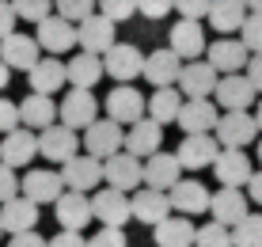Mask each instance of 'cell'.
I'll list each match as a JSON object with an SVG mask.
<instances>
[{
    "label": "cell",
    "mask_w": 262,
    "mask_h": 247,
    "mask_svg": "<svg viewBox=\"0 0 262 247\" xmlns=\"http://www.w3.org/2000/svg\"><path fill=\"white\" fill-rule=\"evenodd\" d=\"M213 133H216V141H221L224 149H247L262 130H258L255 114H247V111H221Z\"/></svg>",
    "instance_id": "cell-1"
},
{
    "label": "cell",
    "mask_w": 262,
    "mask_h": 247,
    "mask_svg": "<svg viewBox=\"0 0 262 247\" xmlns=\"http://www.w3.org/2000/svg\"><path fill=\"white\" fill-rule=\"evenodd\" d=\"M84 152H92L95 160H106V156H114V152L125 145V126L122 122H114L111 114L106 118H95L92 126L84 130Z\"/></svg>",
    "instance_id": "cell-2"
},
{
    "label": "cell",
    "mask_w": 262,
    "mask_h": 247,
    "mask_svg": "<svg viewBox=\"0 0 262 247\" xmlns=\"http://www.w3.org/2000/svg\"><path fill=\"white\" fill-rule=\"evenodd\" d=\"M103 182L106 187H118V190H137V187H144V163H141V156H133L129 149H118L114 156H106L103 160Z\"/></svg>",
    "instance_id": "cell-3"
},
{
    "label": "cell",
    "mask_w": 262,
    "mask_h": 247,
    "mask_svg": "<svg viewBox=\"0 0 262 247\" xmlns=\"http://www.w3.org/2000/svg\"><path fill=\"white\" fill-rule=\"evenodd\" d=\"M99 118V99L92 95V88H72L65 99L57 103V122H65V126H72V130H88Z\"/></svg>",
    "instance_id": "cell-4"
},
{
    "label": "cell",
    "mask_w": 262,
    "mask_h": 247,
    "mask_svg": "<svg viewBox=\"0 0 262 247\" xmlns=\"http://www.w3.org/2000/svg\"><path fill=\"white\" fill-rule=\"evenodd\" d=\"M114 27H118V23L106 19L103 12H92L88 19L76 23V46H80V50H88V53H99V57H103V53L118 42V31H114Z\"/></svg>",
    "instance_id": "cell-5"
},
{
    "label": "cell",
    "mask_w": 262,
    "mask_h": 247,
    "mask_svg": "<svg viewBox=\"0 0 262 247\" xmlns=\"http://www.w3.org/2000/svg\"><path fill=\"white\" fill-rule=\"evenodd\" d=\"M92 213H95L99 224L122 228V224L133 217V202H129V194L118 190V187H95V194H92Z\"/></svg>",
    "instance_id": "cell-6"
},
{
    "label": "cell",
    "mask_w": 262,
    "mask_h": 247,
    "mask_svg": "<svg viewBox=\"0 0 262 247\" xmlns=\"http://www.w3.org/2000/svg\"><path fill=\"white\" fill-rule=\"evenodd\" d=\"M61 179H65L69 190H84L92 194L95 187H103V160H95L92 152H76L61 163Z\"/></svg>",
    "instance_id": "cell-7"
},
{
    "label": "cell",
    "mask_w": 262,
    "mask_h": 247,
    "mask_svg": "<svg viewBox=\"0 0 262 247\" xmlns=\"http://www.w3.org/2000/svg\"><path fill=\"white\" fill-rule=\"evenodd\" d=\"M213 103L221 107V111H251V103H255V84L247 80V72H224V76L216 80Z\"/></svg>",
    "instance_id": "cell-8"
},
{
    "label": "cell",
    "mask_w": 262,
    "mask_h": 247,
    "mask_svg": "<svg viewBox=\"0 0 262 247\" xmlns=\"http://www.w3.org/2000/svg\"><path fill=\"white\" fill-rule=\"evenodd\" d=\"M141 65H144V53H141L133 42H114L111 50L103 53L106 76L118 80V84H133V80L141 76Z\"/></svg>",
    "instance_id": "cell-9"
},
{
    "label": "cell",
    "mask_w": 262,
    "mask_h": 247,
    "mask_svg": "<svg viewBox=\"0 0 262 247\" xmlns=\"http://www.w3.org/2000/svg\"><path fill=\"white\" fill-rule=\"evenodd\" d=\"M216 152H221L216 133H186L183 145L175 149V156L183 163V171H202V168H213Z\"/></svg>",
    "instance_id": "cell-10"
},
{
    "label": "cell",
    "mask_w": 262,
    "mask_h": 247,
    "mask_svg": "<svg viewBox=\"0 0 262 247\" xmlns=\"http://www.w3.org/2000/svg\"><path fill=\"white\" fill-rule=\"evenodd\" d=\"M38 152L46 160H53V163H65L69 156L80 152V137L65 122H50L46 130H38Z\"/></svg>",
    "instance_id": "cell-11"
},
{
    "label": "cell",
    "mask_w": 262,
    "mask_h": 247,
    "mask_svg": "<svg viewBox=\"0 0 262 247\" xmlns=\"http://www.w3.org/2000/svg\"><path fill=\"white\" fill-rule=\"evenodd\" d=\"M34 27H38L34 38H38V46L46 53H69L72 46H76V23L65 19V15H57V12H50L46 19H38Z\"/></svg>",
    "instance_id": "cell-12"
},
{
    "label": "cell",
    "mask_w": 262,
    "mask_h": 247,
    "mask_svg": "<svg viewBox=\"0 0 262 247\" xmlns=\"http://www.w3.org/2000/svg\"><path fill=\"white\" fill-rule=\"evenodd\" d=\"M216 80H221V72H216L209 61H183V72H179V91H183L186 99H209L216 91Z\"/></svg>",
    "instance_id": "cell-13"
},
{
    "label": "cell",
    "mask_w": 262,
    "mask_h": 247,
    "mask_svg": "<svg viewBox=\"0 0 262 247\" xmlns=\"http://www.w3.org/2000/svg\"><path fill=\"white\" fill-rule=\"evenodd\" d=\"M53 217H57L61 228H76V232H84L88 221H95L92 213V198L84 194V190H61V198L53 202Z\"/></svg>",
    "instance_id": "cell-14"
},
{
    "label": "cell",
    "mask_w": 262,
    "mask_h": 247,
    "mask_svg": "<svg viewBox=\"0 0 262 247\" xmlns=\"http://www.w3.org/2000/svg\"><path fill=\"white\" fill-rule=\"evenodd\" d=\"M247 57H251V50L239 38H232V34H221L216 42L205 46V61H209L221 76L224 72H243L247 69Z\"/></svg>",
    "instance_id": "cell-15"
},
{
    "label": "cell",
    "mask_w": 262,
    "mask_h": 247,
    "mask_svg": "<svg viewBox=\"0 0 262 247\" xmlns=\"http://www.w3.org/2000/svg\"><path fill=\"white\" fill-rule=\"evenodd\" d=\"M160 145H164V126H160L152 114H141L137 122L125 126V145H122V149H129L133 156L144 160V156H152Z\"/></svg>",
    "instance_id": "cell-16"
},
{
    "label": "cell",
    "mask_w": 262,
    "mask_h": 247,
    "mask_svg": "<svg viewBox=\"0 0 262 247\" xmlns=\"http://www.w3.org/2000/svg\"><path fill=\"white\" fill-rule=\"evenodd\" d=\"M103 107H106V114H111L114 122H122V126H129V122H137L141 114H148V99H144L133 84H118L111 95H106Z\"/></svg>",
    "instance_id": "cell-17"
},
{
    "label": "cell",
    "mask_w": 262,
    "mask_h": 247,
    "mask_svg": "<svg viewBox=\"0 0 262 247\" xmlns=\"http://www.w3.org/2000/svg\"><path fill=\"white\" fill-rule=\"evenodd\" d=\"M251 156L243 149H224L221 145V152H216V160H213V175L221 187H247V179H251Z\"/></svg>",
    "instance_id": "cell-18"
},
{
    "label": "cell",
    "mask_w": 262,
    "mask_h": 247,
    "mask_svg": "<svg viewBox=\"0 0 262 247\" xmlns=\"http://www.w3.org/2000/svg\"><path fill=\"white\" fill-rule=\"evenodd\" d=\"M34 156H38V133L27 130V126H15V130L4 133L0 141V160L12 163V168H27Z\"/></svg>",
    "instance_id": "cell-19"
},
{
    "label": "cell",
    "mask_w": 262,
    "mask_h": 247,
    "mask_svg": "<svg viewBox=\"0 0 262 247\" xmlns=\"http://www.w3.org/2000/svg\"><path fill=\"white\" fill-rule=\"evenodd\" d=\"M216 118H221V107H216L213 95H209V99H183L175 122L183 126V133H213Z\"/></svg>",
    "instance_id": "cell-20"
},
{
    "label": "cell",
    "mask_w": 262,
    "mask_h": 247,
    "mask_svg": "<svg viewBox=\"0 0 262 247\" xmlns=\"http://www.w3.org/2000/svg\"><path fill=\"white\" fill-rule=\"evenodd\" d=\"M171 198V209L175 213H186V217H198V213H209V190H205V182L198 179H179L175 187L167 190Z\"/></svg>",
    "instance_id": "cell-21"
},
{
    "label": "cell",
    "mask_w": 262,
    "mask_h": 247,
    "mask_svg": "<svg viewBox=\"0 0 262 247\" xmlns=\"http://www.w3.org/2000/svg\"><path fill=\"white\" fill-rule=\"evenodd\" d=\"M179 72H183V57H179L175 50H152L144 53V65H141V76L148 80L152 88H164V84H175Z\"/></svg>",
    "instance_id": "cell-22"
},
{
    "label": "cell",
    "mask_w": 262,
    "mask_h": 247,
    "mask_svg": "<svg viewBox=\"0 0 262 247\" xmlns=\"http://www.w3.org/2000/svg\"><path fill=\"white\" fill-rule=\"evenodd\" d=\"M183 179V163H179L175 152H152V156H144V187L152 190H171L175 182Z\"/></svg>",
    "instance_id": "cell-23"
},
{
    "label": "cell",
    "mask_w": 262,
    "mask_h": 247,
    "mask_svg": "<svg viewBox=\"0 0 262 247\" xmlns=\"http://www.w3.org/2000/svg\"><path fill=\"white\" fill-rule=\"evenodd\" d=\"M61 190H65V179H61V171H27L19 179V194H27L31 202L38 205H53L61 198Z\"/></svg>",
    "instance_id": "cell-24"
},
{
    "label": "cell",
    "mask_w": 262,
    "mask_h": 247,
    "mask_svg": "<svg viewBox=\"0 0 262 247\" xmlns=\"http://www.w3.org/2000/svg\"><path fill=\"white\" fill-rule=\"evenodd\" d=\"M42 57V46L34 34H19V31H12V34H4L0 38V61H8L12 69H31L34 61Z\"/></svg>",
    "instance_id": "cell-25"
},
{
    "label": "cell",
    "mask_w": 262,
    "mask_h": 247,
    "mask_svg": "<svg viewBox=\"0 0 262 247\" xmlns=\"http://www.w3.org/2000/svg\"><path fill=\"white\" fill-rule=\"evenodd\" d=\"M38 202H31L27 194H15V198H8V202H0V228L4 232H27V228H34L38 224Z\"/></svg>",
    "instance_id": "cell-26"
},
{
    "label": "cell",
    "mask_w": 262,
    "mask_h": 247,
    "mask_svg": "<svg viewBox=\"0 0 262 247\" xmlns=\"http://www.w3.org/2000/svg\"><path fill=\"white\" fill-rule=\"evenodd\" d=\"M247 202H251V198H247V190H243V187H221V190L209 198V217L232 228L243 213H251Z\"/></svg>",
    "instance_id": "cell-27"
},
{
    "label": "cell",
    "mask_w": 262,
    "mask_h": 247,
    "mask_svg": "<svg viewBox=\"0 0 262 247\" xmlns=\"http://www.w3.org/2000/svg\"><path fill=\"white\" fill-rule=\"evenodd\" d=\"M133 217H137L141 224H160L167 213H175L171 209V198H167V190H152V187H137L133 190Z\"/></svg>",
    "instance_id": "cell-28"
},
{
    "label": "cell",
    "mask_w": 262,
    "mask_h": 247,
    "mask_svg": "<svg viewBox=\"0 0 262 247\" xmlns=\"http://www.w3.org/2000/svg\"><path fill=\"white\" fill-rule=\"evenodd\" d=\"M27 80H31V91H42V95H53L69 84L65 76V61H57V53L50 57H38L31 69H27Z\"/></svg>",
    "instance_id": "cell-29"
},
{
    "label": "cell",
    "mask_w": 262,
    "mask_h": 247,
    "mask_svg": "<svg viewBox=\"0 0 262 247\" xmlns=\"http://www.w3.org/2000/svg\"><path fill=\"white\" fill-rule=\"evenodd\" d=\"M194 221L186 213H175V217H164L160 224H152V240L156 247H194Z\"/></svg>",
    "instance_id": "cell-30"
},
{
    "label": "cell",
    "mask_w": 262,
    "mask_h": 247,
    "mask_svg": "<svg viewBox=\"0 0 262 247\" xmlns=\"http://www.w3.org/2000/svg\"><path fill=\"white\" fill-rule=\"evenodd\" d=\"M205 31H202V19H179L171 27V50L179 53L183 61H194L205 53Z\"/></svg>",
    "instance_id": "cell-31"
},
{
    "label": "cell",
    "mask_w": 262,
    "mask_h": 247,
    "mask_svg": "<svg viewBox=\"0 0 262 247\" xmlns=\"http://www.w3.org/2000/svg\"><path fill=\"white\" fill-rule=\"evenodd\" d=\"M50 122H57V103H53L50 95H42V91H31L19 103V126L38 133V130H46Z\"/></svg>",
    "instance_id": "cell-32"
},
{
    "label": "cell",
    "mask_w": 262,
    "mask_h": 247,
    "mask_svg": "<svg viewBox=\"0 0 262 247\" xmlns=\"http://www.w3.org/2000/svg\"><path fill=\"white\" fill-rule=\"evenodd\" d=\"M103 57L99 53H88V50H80V53H72V61H65V76H69V84L72 88H95L99 80H103Z\"/></svg>",
    "instance_id": "cell-33"
},
{
    "label": "cell",
    "mask_w": 262,
    "mask_h": 247,
    "mask_svg": "<svg viewBox=\"0 0 262 247\" xmlns=\"http://www.w3.org/2000/svg\"><path fill=\"white\" fill-rule=\"evenodd\" d=\"M205 19H209L213 31L232 34V31H239V27H243V19H247V4H243V0H213Z\"/></svg>",
    "instance_id": "cell-34"
},
{
    "label": "cell",
    "mask_w": 262,
    "mask_h": 247,
    "mask_svg": "<svg viewBox=\"0 0 262 247\" xmlns=\"http://www.w3.org/2000/svg\"><path fill=\"white\" fill-rule=\"evenodd\" d=\"M183 91H179V84H164V88H156L148 95V114L156 118L160 126H167V122H175L179 118V107H183Z\"/></svg>",
    "instance_id": "cell-35"
},
{
    "label": "cell",
    "mask_w": 262,
    "mask_h": 247,
    "mask_svg": "<svg viewBox=\"0 0 262 247\" xmlns=\"http://www.w3.org/2000/svg\"><path fill=\"white\" fill-rule=\"evenodd\" d=\"M232 247H262V213H243L232 224Z\"/></svg>",
    "instance_id": "cell-36"
},
{
    "label": "cell",
    "mask_w": 262,
    "mask_h": 247,
    "mask_svg": "<svg viewBox=\"0 0 262 247\" xmlns=\"http://www.w3.org/2000/svg\"><path fill=\"white\" fill-rule=\"evenodd\" d=\"M194 247H232V228L221 221H209L194 232Z\"/></svg>",
    "instance_id": "cell-37"
},
{
    "label": "cell",
    "mask_w": 262,
    "mask_h": 247,
    "mask_svg": "<svg viewBox=\"0 0 262 247\" xmlns=\"http://www.w3.org/2000/svg\"><path fill=\"white\" fill-rule=\"evenodd\" d=\"M53 12L65 15V19H72V23H80V19H88L92 12H99V0H53Z\"/></svg>",
    "instance_id": "cell-38"
},
{
    "label": "cell",
    "mask_w": 262,
    "mask_h": 247,
    "mask_svg": "<svg viewBox=\"0 0 262 247\" xmlns=\"http://www.w3.org/2000/svg\"><path fill=\"white\" fill-rule=\"evenodd\" d=\"M239 42L251 53H262V12H247V19L239 27Z\"/></svg>",
    "instance_id": "cell-39"
},
{
    "label": "cell",
    "mask_w": 262,
    "mask_h": 247,
    "mask_svg": "<svg viewBox=\"0 0 262 247\" xmlns=\"http://www.w3.org/2000/svg\"><path fill=\"white\" fill-rule=\"evenodd\" d=\"M12 8H15L19 19L38 23V19H46V15L53 12V0H12Z\"/></svg>",
    "instance_id": "cell-40"
},
{
    "label": "cell",
    "mask_w": 262,
    "mask_h": 247,
    "mask_svg": "<svg viewBox=\"0 0 262 247\" xmlns=\"http://www.w3.org/2000/svg\"><path fill=\"white\" fill-rule=\"evenodd\" d=\"M99 12H103L106 19L122 23V19H129V15L137 12V0H99Z\"/></svg>",
    "instance_id": "cell-41"
},
{
    "label": "cell",
    "mask_w": 262,
    "mask_h": 247,
    "mask_svg": "<svg viewBox=\"0 0 262 247\" xmlns=\"http://www.w3.org/2000/svg\"><path fill=\"white\" fill-rule=\"evenodd\" d=\"M88 247H125V232L114 228V224H103L92 240H88Z\"/></svg>",
    "instance_id": "cell-42"
},
{
    "label": "cell",
    "mask_w": 262,
    "mask_h": 247,
    "mask_svg": "<svg viewBox=\"0 0 262 247\" xmlns=\"http://www.w3.org/2000/svg\"><path fill=\"white\" fill-rule=\"evenodd\" d=\"M137 12L144 19H164L167 12H175V0H137Z\"/></svg>",
    "instance_id": "cell-43"
},
{
    "label": "cell",
    "mask_w": 262,
    "mask_h": 247,
    "mask_svg": "<svg viewBox=\"0 0 262 247\" xmlns=\"http://www.w3.org/2000/svg\"><path fill=\"white\" fill-rule=\"evenodd\" d=\"M15 194H19V179H15V168L0 160V202H8V198H15Z\"/></svg>",
    "instance_id": "cell-44"
},
{
    "label": "cell",
    "mask_w": 262,
    "mask_h": 247,
    "mask_svg": "<svg viewBox=\"0 0 262 247\" xmlns=\"http://www.w3.org/2000/svg\"><path fill=\"white\" fill-rule=\"evenodd\" d=\"M209 4L213 0H175V12L183 19H205L209 15Z\"/></svg>",
    "instance_id": "cell-45"
},
{
    "label": "cell",
    "mask_w": 262,
    "mask_h": 247,
    "mask_svg": "<svg viewBox=\"0 0 262 247\" xmlns=\"http://www.w3.org/2000/svg\"><path fill=\"white\" fill-rule=\"evenodd\" d=\"M19 126V103H12V99H0V133L15 130Z\"/></svg>",
    "instance_id": "cell-46"
},
{
    "label": "cell",
    "mask_w": 262,
    "mask_h": 247,
    "mask_svg": "<svg viewBox=\"0 0 262 247\" xmlns=\"http://www.w3.org/2000/svg\"><path fill=\"white\" fill-rule=\"evenodd\" d=\"M46 247H88V240L76 232V228H61L53 240H46Z\"/></svg>",
    "instance_id": "cell-47"
},
{
    "label": "cell",
    "mask_w": 262,
    "mask_h": 247,
    "mask_svg": "<svg viewBox=\"0 0 262 247\" xmlns=\"http://www.w3.org/2000/svg\"><path fill=\"white\" fill-rule=\"evenodd\" d=\"M15 23H19V15H15L12 0H0V38H4V34H12V31H15Z\"/></svg>",
    "instance_id": "cell-48"
},
{
    "label": "cell",
    "mask_w": 262,
    "mask_h": 247,
    "mask_svg": "<svg viewBox=\"0 0 262 247\" xmlns=\"http://www.w3.org/2000/svg\"><path fill=\"white\" fill-rule=\"evenodd\" d=\"M8 247H46V240H42V236L34 232V228H27V232H15Z\"/></svg>",
    "instance_id": "cell-49"
},
{
    "label": "cell",
    "mask_w": 262,
    "mask_h": 247,
    "mask_svg": "<svg viewBox=\"0 0 262 247\" xmlns=\"http://www.w3.org/2000/svg\"><path fill=\"white\" fill-rule=\"evenodd\" d=\"M243 72H247V80L255 84V91H262V53H251V57H247V69H243Z\"/></svg>",
    "instance_id": "cell-50"
},
{
    "label": "cell",
    "mask_w": 262,
    "mask_h": 247,
    "mask_svg": "<svg viewBox=\"0 0 262 247\" xmlns=\"http://www.w3.org/2000/svg\"><path fill=\"white\" fill-rule=\"evenodd\" d=\"M247 198L255 205H262V171H251V179H247Z\"/></svg>",
    "instance_id": "cell-51"
},
{
    "label": "cell",
    "mask_w": 262,
    "mask_h": 247,
    "mask_svg": "<svg viewBox=\"0 0 262 247\" xmlns=\"http://www.w3.org/2000/svg\"><path fill=\"white\" fill-rule=\"evenodd\" d=\"M8 80H12V65H8V61H0V91L8 88Z\"/></svg>",
    "instance_id": "cell-52"
},
{
    "label": "cell",
    "mask_w": 262,
    "mask_h": 247,
    "mask_svg": "<svg viewBox=\"0 0 262 247\" xmlns=\"http://www.w3.org/2000/svg\"><path fill=\"white\" fill-rule=\"evenodd\" d=\"M247 4V12H262V0H243Z\"/></svg>",
    "instance_id": "cell-53"
},
{
    "label": "cell",
    "mask_w": 262,
    "mask_h": 247,
    "mask_svg": "<svg viewBox=\"0 0 262 247\" xmlns=\"http://www.w3.org/2000/svg\"><path fill=\"white\" fill-rule=\"evenodd\" d=\"M255 122H258V130H262V99H258V111H255Z\"/></svg>",
    "instance_id": "cell-54"
},
{
    "label": "cell",
    "mask_w": 262,
    "mask_h": 247,
    "mask_svg": "<svg viewBox=\"0 0 262 247\" xmlns=\"http://www.w3.org/2000/svg\"><path fill=\"white\" fill-rule=\"evenodd\" d=\"M258 163H262V137H258Z\"/></svg>",
    "instance_id": "cell-55"
},
{
    "label": "cell",
    "mask_w": 262,
    "mask_h": 247,
    "mask_svg": "<svg viewBox=\"0 0 262 247\" xmlns=\"http://www.w3.org/2000/svg\"><path fill=\"white\" fill-rule=\"evenodd\" d=\"M0 236H4V228H0Z\"/></svg>",
    "instance_id": "cell-56"
}]
</instances>
